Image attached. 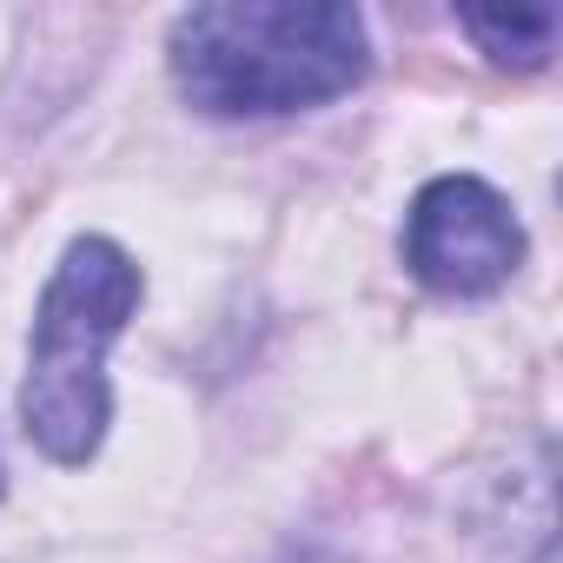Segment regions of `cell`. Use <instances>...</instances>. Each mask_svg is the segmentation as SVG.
<instances>
[{
    "instance_id": "1",
    "label": "cell",
    "mask_w": 563,
    "mask_h": 563,
    "mask_svg": "<svg viewBox=\"0 0 563 563\" xmlns=\"http://www.w3.org/2000/svg\"><path fill=\"white\" fill-rule=\"evenodd\" d=\"M166 67L206 120H286L352 93L372 34L345 0H206L173 21Z\"/></svg>"
},
{
    "instance_id": "2",
    "label": "cell",
    "mask_w": 563,
    "mask_h": 563,
    "mask_svg": "<svg viewBox=\"0 0 563 563\" xmlns=\"http://www.w3.org/2000/svg\"><path fill=\"white\" fill-rule=\"evenodd\" d=\"M146 278L133 252L107 232H80L34 312L27 339V378H21V431L47 464H93L113 424V385L107 352L120 345L126 319L140 312Z\"/></svg>"
},
{
    "instance_id": "3",
    "label": "cell",
    "mask_w": 563,
    "mask_h": 563,
    "mask_svg": "<svg viewBox=\"0 0 563 563\" xmlns=\"http://www.w3.org/2000/svg\"><path fill=\"white\" fill-rule=\"evenodd\" d=\"M523 252H530V239H523L517 206L477 173H444V179L418 186V199L405 212V265L438 299L504 292Z\"/></svg>"
},
{
    "instance_id": "4",
    "label": "cell",
    "mask_w": 563,
    "mask_h": 563,
    "mask_svg": "<svg viewBox=\"0 0 563 563\" xmlns=\"http://www.w3.org/2000/svg\"><path fill=\"white\" fill-rule=\"evenodd\" d=\"M457 27L497 67H517V74H537L556 54V8H464Z\"/></svg>"
},
{
    "instance_id": "5",
    "label": "cell",
    "mask_w": 563,
    "mask_h": 563,
    "mask_svg": "<svg viewBox=\"0 0 563 563\" xmlns=\"http://www.w3.org/2000/svg\"><path fill=\"white\" fill-rule=\"evenodd\" d=\"M278 563H345V556H339V550H319V543H306V550H286Z\"/></svg>"
}]
</instances>
